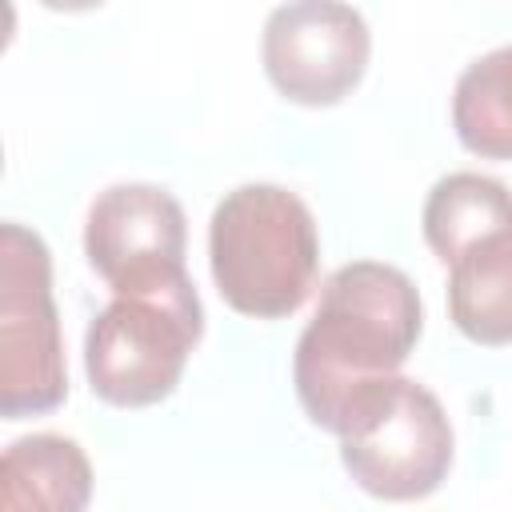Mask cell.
Instances as JSON below:
<instances>
[{"label": "cell", "instance_id": "1", "mask_svg": "<svg viewBox=\"0 0 512 512\" xmlns=\"http://www.w3.org/2000/svg\"><path fill=\"white\" fill-rule=\"evenodd\" d=\"M420 328V292L400 268L380 260L336 268L292 356V384L308 420L340 436L360 396L400 376Z\"/></svg>", "mask_w": 512, "mask_h": 512}, {"label": "cell", "instance_id": "2", "mask_svg": "<svg viewBox=\"0 0 512 512\" xmlns=\"http://www.w3.org/2000/svg\"><path fill=\"white\" fill-rule=\"evenodd\" d=\"M208 264L232 312L252 320L292 316L320 272L316 220L280 184H240L212 212Z\"/></svg>", "mask_w": 512, "mask_h": 512}, {"label": "cell", "instance_id": "3", "mask_svg": "<svg viewBox=\"0 0 512 512\" xmlns=\"http://www.w3.org/2000/svg\"><path fill=\"white\" fill-rule=\"evenodd\" d=\"M204 336V308L188 276L112 292L88 324L84 372L92 392L112 408H148L176 392L192 348Z\"/></svg>", "mask_w": 512, "mask_h": 512}, {"label": "cell", "instance_id": "4", "mask_svg": "<svg viewBox=\"0 0 512 512\" xmlns=\"http://www.w3.org/2000/svg\"><path fill=\"white\" fill-rule=\"evenodd\" d=\"M452 448L444 404L408 376H392L364 392L340 432L348 476L380 500L432 496L448 480Z\"/></svg>", "mask_w": 512, "mask_h": 512}, {"label": "cell", "instance_id": "5", "mask_svg": "<svg viewBox=\"0 0 512 512\" xmlns=\"http://www.w3.org/2000/svg\"><path fill=\"white\" fill-rule=\"evenodd\" d=\"M68 396L60 312L52 300V252L40 232L0 228V412L44 416Z\"/></svg>", "mask_w": 512, "mask_h": 512}, {"label": "cell", "instance_id": "6", "mask_svg": "<svg viewBox=\"0 0 512 512\" xmlns=\"http://www.w3.org/2000/svg\"><path fill=\"white\" fill-rule=\"evenodd\" d=\"M272 88L304 108L340 104L364 76L372 32L364 16L332 0H296L272 8L260 40Z\"/></svg>", "mask_w": 512, "mask_h": 512}, {"label": "cell", "instance_id": "7", "mask_svg": "<svg viewBox=\"0 0 512 512\" xmlns=\"http://www.w3.org/2000/svg\"><path fill=\"white\" fill-rule=\"evenodd\" d=\"M184 248V208L160 184H112L88 208L84 256L112 292L152 288L188 276Z\"/></svg>", "mask_w": 512, "mask_h": 512}, {"label": "cell", "instance_id": "8", "mask_svg": "<svg viewBox=\"0 0 512 512\" xmlns=\"http://www.w3.org/2000/svg\"><path fill=\"white\" fill-rule=\"evenodd\" d=\"M92 500V464L72 436L32 432L4 448L0 512H84Z\"/></svg>", "mask_w": 512, "mask_h": 512}, {"label": "cell", "instance_id": "9", "mask_svg": "<svg viewBox=\"0 0 512 512\" xmlns=\"http://www.w3.org/2000/svg\"><path fill=\"white\" fill-rule=\"evenodd\" d=\"M448 316L472 344H512V228L476 240L448 264Z\"/></svg>", "mask_w": 512, "mask_h": 512}, {"label": "cell", "instance_id": "10", "mask_svg": "<svg viewBox=\"0 0 512 512\" xmlns=\"http://www.w3.org/2000/svg\"><path fill=\"white\" fill-rule=\"evenodd\" d=\"M420 228H424V240L436 252V260L452 264L476 240L512 228V192L496 176L448 172L432 184V192L424 200Z\"/></svg>", "mask_w": 512, "mask_h": 512}, {"label": "cell", "instance_id": "11", "mask_svg": "<svg viewBox=\"0 0 512 512\" xmlns=\"http://www.w3.org/2000/svg\"><path fill=\"white\" fill-rule=\"evenodd\" d=\"M456 140L484 160H512V44L472 60L452 92Z\"/></svg>", "mask_w": 512, "mask_h": 512}]
</instances>
